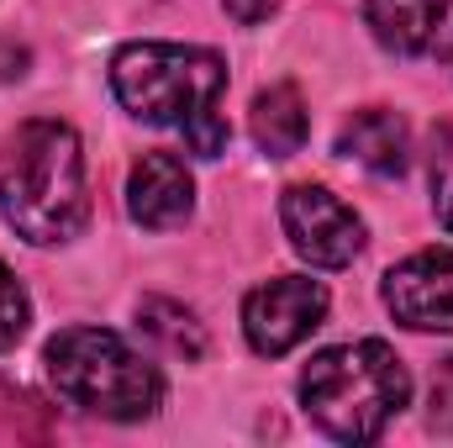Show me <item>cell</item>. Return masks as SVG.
I'll return each mask as SVG.
<instances>
[{"label": "cell", "instance_id": "cell-1", "mask_svg": "<svg viewBox=\"0 0 453 448\" xmlns=\"http://www.w3.org/2000/svg\"><path fill=\"white\" fill-rule=\"evenodd\" d=\"M0 217L16 237L53 248L69 243L90 217L85 148L69 121L37 116L0 143Z\"/></svg>", "mask_w": 453, "mask_h": 448}, {"label": "cell", "instance_id": "cell-2", "mask_svg": "<svg viewBox=\"0 0 453 448\" xmlns=\"http://www.w3.org/2000/svg\"><path fill=\"white\" fill-rule=\"evenodd\" d=\"M406 396H411L406 364L380 337L322 348L301 369V406L338 444H374L401 417Z\"/></svg>", "mask_w": 453, "mask_h": 448}, {"label": "cell", "instance_id": "cell-3", "mask_svg": "<svg viewBox=\"0 0 453 448\" xmlns=\"http://www.w3.org/2000/svg\"><path fill=\"white\" fill-rule=\"evenodd\" d=\"M53 390L106 422H142L164 401V375L148 353L106 328H64L42 353Z\"/></svg>", "mask_w": 453, "mask_h": 448}, {"label": "cell", "instance_id": "cell-4", "mask_svg": "<svg viewBox=\"0 0 453 448\" xmlns=\"http://www.w3.org/2000/svg\"><path fill=\"white\" fill-rule=\"evenodd\" d=\"M116 101L148 127H190L196 116L222 112L226 64L211 48L185 42H127L111 58Z\"/></svg>", "mask_w": 453, "mask_h": 448}, {"label": "cell", "instance_id": "cell-5", "mask_svg": "<svg viewBox=\"0 0 453 448\" xmlns=\"http://www.w3.org/2000/svg\"><path fill=\"white\" fill-rule=\"evenodd\" d=\"M322 317H327V285L306 280V274H280V280L248 290V301H242L248 348L264 353V359H280V353L301 348L322 328Z\"/></svg>", "mask_w": 453, "mask_h": 448}, {"label": "cell", "instance_id": "cell-6", "mask_svg": "<svg viewBox=\"0 0 453 448\" xmlns=\"http://www.w3.org/2000/svg\"><path fill=\"white\" fill-rule=\"evenodd\" d=\"M280 222H285L290 248L317 269H342L364 248L358 212L342 196H333L327 185H290L285 201H280Z\"/></svg>", "mask_w": 453, "mask_h": 448}, {"label": "cell", "instance_id": "cell-7", "mask_svg": "<svg viewBox=\"0 0 453 448\" xmlns=\"http://www.w3.org/2000/svg\"><path fill=\"white\" fill-rule=\"evenodd\" d=\"M385 306L411 333H453V248L411 253L385 274Z\"/></svg>", "mask_w": 453, "mask_h": 448}, {"label": "cell", "instance_id": "cell-8", "mask_svg": "<svg viewBox=\"0 0 453 448\" xmlns=\"http://www.w3.org/2000/svg\"><path fill=\"white\" fill-rule=\"evenodd\" d=\"M196 206V180L185 169V158L174 153H142L127 174V212L137 227H153V232H169L190 217Z\"/></svg>", "mask_w": 453, "mask_h": 448}, {"label": "cell", "instance_id": "cell-9", "mask_svg": "<svg viewBox=\"0 0 453 448\" xmlns=\"http://www.w3.org/2000/svg\"><path fill=\"white\" fill-rule=\"evenodd\" d=\"M338 153L348 164H358V169L390 180V174H406V164H411V132H406V121L395 112L364 106V112H353L342 121Z\"/></svg>", "mask_w": 453, "mask_h": 448}, {"label": "cell", "instance_id": "cell-10", "mask_svg": "<svg viewBox=\"0 0 453 448\" xmlns=\"http://www.w3.org/2000/svg\"><path fill=\"white\" fill-rule=\"evenodd\" d=\"M453 0H364V21L380 48L390 53H427L449 21Z\"/></svg>", "mask_w": 453, "mask_h": 448}, {"label": "cell", "instance_id": "cell-11", "mask_svg": "<svg viewBox=\"0 0 453 448\" xmlns=\"http://www.w3.org/2000/svg\"><path fill=\"white\" fill-rule=\"evenodd\" d=\"M248 127H253V143L269 158H290V153H301V143L311 132V116H306V101H301L296 85H269V90L253 96Z\"/></svg>", "mask_w": 453, "mask_h": 448}, {"label": "cell", "instance_id": "cell-12", "mask_svg": "<svg viewBox=\"0 0 453 448\" xmlns=\"http://www.w3.org/2000/svg\"><path fill=\"white\" fill-rule=\"evenodd\" d=\"M137 333L148 337L158 353L185 359V364H196L206 353V328L196 322V312L180 306V301H164V296H148L137 306Z\"/></svg>", "mask_w": 453, "mask_h": 448}, {"label": "cell", "instance_id": "cell-13", "mask_svg": "<svg viewBox=\"0 0 453 448\" xmlns=\"http://www.w3.org/2000/svg\"><path fill=\"white\" fill-rule=\"evenodd\" d=\"M427 185H433V212L453 232V121L438 127L433 153H427Z\"/></svg>", "mask_w": 453, "mask_h": 448}, {"label": "cell", "instance_id": "cell-14", "mask_svg": "<svg viewBox=\"0 0 453 448\" xmlns=\"http://www.w3.org/2000/svg\"><path fill=\"white\" fill-rule=\"evenodd\" d=\"M27 322H32V301L21 290V280L0 264V353L27 337Z\"/></svg>", "mask_w": 453, "mask_h": 448}, {"label": "cell", "instance_id": "cell-15", "mask_svg": "<svg viewBox=\"0 0 453 448\" xmlns=\"http://www.w3.org/2000/svg\"><path fill=\"white\" fill-rule=\"evenodd\" d=\"M185 143H190V153H201V158H222L226 153V116L222 112L196 116V121L185 127Z\"/></svg>", "mask_w": 453, "mask_h": 448}, {"label": "cell", "instance_id": "cell-16", "mask_svg": "<svg viewBox=\"0 0 453 448\" xmlns=\"http://www.w3.org/2000/svg\"><path fill=\"white\" fill-rule=\"evenodd\" d=\"M433 428L453 433V359H443L433 375Z\"/></svg>", "mask_w": 453, "mask_h": 448}, {"label": "cell", "instance_id": "cell-17", "mask_svg": "<svg viewBox=\"0 0 453 448\" xmlns=\"http://www.w3.org/2000/svg\"><path fill=\"white\" fill-rule=\"evenodd\" d=\"M226 5V16L237 21V27H258V21H269L274 16V5L280 0H222Z\"/></svg>", "mask_w": 453, "mask_h": 448}, {"label": "cell", "instance_id": "cell-18", "mask_svg": "<svg viewBox=\"0 0 453 448\" xmlns=\"http://www.w3.org/2000/svg\"><path fill=\"white\" fill-rule=\"evenodd\" d=\"M443 64H449V74H453V32H449V42H443Z\"/></svg>", "mask_w": 453, "mask_h": 448}]
</instances>
